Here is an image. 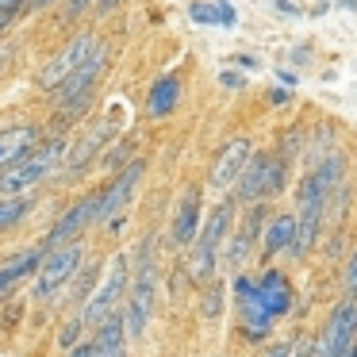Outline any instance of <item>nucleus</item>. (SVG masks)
<instances>
[{
    "instance_id": "f257e3e1",
    "label": "nucleus",
    "mask_w": 357,
    "mask_h": 357,
    "mask_svg": "<svg viewBox=\"0 0 357 357\" xmlns=\"http://www.w3.org/2000/svg\"><path fill=\"white\" fill-rule=\"evenodd\" d=\"M231 227H234V200H223V204H219V208L200 223L192 246H188V277H192V284H208V280L215 277L219 250H223Z\"/></svg>"
},
{
    "instance_id": "f03ea898",
    "label": "nucleus",
    "mask_w": 357,
    "mask_h": 357,
    "mask_svg": "<svg viewBox=\"0 0 357 357\" xmlns=\"http://www.w3.org/2000/svg\"><path fill=\"white\" fill-rule=\"evenodd\" d=\"M288 185V162L280 154H265V150H254L242 165L238 181L231 185L234 204H257V200H273L280 196Z\"/></svg>"
},
{
    "instance_id": "7ed1b4c3",
    "label": "nucleus",
    "mask_w": 357,
    "mask_h": 357,
    "mask_svg": "<svg viewBox=\"0 0 357 357\" xmlns=\"http://www.w3.org/2000/svg\"><path fill=\"white\" fill-rule=\"evenodd\" d=\"M81 261H85V238L70 242V246H58V250H47L39 269H35V277H31V296L35 300H54L73 280Z\"/></svg>"
},
{
    "instance_id": "20e7f679",
    "label": "nucleus",
    "mask_w": 357,
    "mask_h": 357,
    "mask_svg": "<svg viewBox=\"0 0 357 357\" xmlns=\"http://www.w3.org/2000/svg\"><path fill=\"white\" fill-rule=\"evenodd\" d=\"M142 177H146V158H131L123 169H116V177L104 188H96V208H93V227H108L116 215H123L127 204L135 200Z\"/></svg>"
},
{
    "instance_id": "39448f33",
    "label": "nucleus",
    "mask_w": 357,
    "mask_h": 357,
    "mask_svg": "<svg viewBox=\"0 0 357 357\" xmlns=\"http://www.w3.org/2000/svg\"><path fill=\"white\" fill-rule=\"evenodd\" d=\"M127 284H131V257H127V254H116V257L108 261L104 284H96V288H93V296L85 300V307L77 311L81 323L96 331V323H100L104 315H112V311H116L119 303L127 300Z\"/></svg>"
},
{
    "instance_id": "423d86ee",
    "label": "nucleus",
    "mask_w": 357,
    "mask_h": 357,
    "mask_svg": "<svg viewBox=\"0 0 357 357\" xmlns=\"http://www.w3.org/2000/svg\"><path fill=\"white\" fill-rule=\"evenodd\" d=\"M357 342V300H342L331 311L323 334L315 338V357H346V349Z\"/></svg>"
},
{
    "instance_id": "0eeeda50",
    "label": "nucleus",
    "mask_w": 357,
    "mask_h": 357,
    "mask_svg": "<svg viewBox=\"0 0 357 357\" xmlns=\"http://www.w3.org/2000/svg\"><path fill=\"white\" fill-rule=\"evenodd\" d=\"M234 300H238V326H242V338H250V342L269 338L273 326H277V319H273L269 311L261 307V300L254 296V277H246V273H238V277H234Z\"/></svg>"
},
{
    "instance_id": "6e6552de",
    "label": "nucleus",
    "mask_w": 357,
    "mask_h": 357,
    "mask_svg": "<svg viewBox=\"0 0 357 357\" xmlns=\"http://www.w3.org/2000/svg\"><path fill=\"white\" fill-rule=\"evenodd\" d=\"M93 47H96V35L93 31H77V35H73V39L66 43V47L58 50L47 66H43V73H39V89H43V93H54V89L62 85V81L70 77V73L77 70L89 54H93Z\"/></svg>"
},
{
    "instance_id": "1a4fd4ad",
    "label": "nucleus",
    "mask_w": 357,
    "mask_h": 357,
    "mask_svg": "<svg viewBox=\"0 0 357 357\" xmlns=\"http://www.w3.org/2000/svg\"><path fill=\"white\" fill-rule=\"evenodd\" d=\"M93 208H96V188L93 192H85L73 208H66L62 215H58V223L47 231V238L39 242V250L47 254V250H58V246H70V242L85 238V231L93 227Z\"/></svg>"
},
{
    "instance_id": "9d476101",
    "label": "nucleus",
    "mask_w": 357,
    "mask_h": 357,
    "mask_svg": "<svg viewBox=\"0 0 357 357\" xmlns=\"http://www.w3.org/2000/svg\"><path fill=\"white\" fill-rule=\"evenodd\" d=\"M112 139H116V127H112L108 119H104V123H89V131L62 154V173L66 177H81V173L112 146Z\"/></svg>"
},
{
    "instance_id": "9b49d317",
    "label": "nucleus",
    "mask_w": 357,
    "mask_h": 357,
    "mask_svg": "<svg viewBox=\"0 0 357 357\" xmlns=\"http://www.w3.org/2000/svg\"><path fill=\"white\" fill-rule=\"evenodd\" d=\"M246 208H250V211L242 215V223H238V231H234V238L223 242L227 265H231V269H242V265L250 261V254H254L257 238H261V231H265V219H269V200L246 204Z\"/></svg>"
},
{
    "instance_id": "f8f14e48",
    "label": "nucleus",
    "mask_w": 357,
    "mask_h": 357,
    "mask_svg": "<svg viewBox=\"0 0 357 357\" xmlns=\"http://www.w3.org/2000/svg\"><path fill=\"white\" fill-rule=\"evenodd\" d=\"M104 66H108V43H100V39H96L93 54H89L85 62H81L77 70H73L70 77H66L62 85L54 89V100H58V104H66V100H77V96L93 93V89H96V81H100V73H104Z\"/></svg>"
},
{
    "instance_id": "ddd939ff",
    "label": "nucleus",
    "mask_w": 357,
    "mask_h": 357,
    "mask_svg": "<svg viewBox=\"0 0 357 357\" xmlns=\"http://www.w3.org/2000/svg\"><path fill=\"white\" fill-rule=\"evenodd\" d=\"M250 154H254V142H250L246 135H238V139L223 142V150L215 154V162H211V173H208L211 188H215V192H231V185L238 181V173H242V165H246Z\"/></svg>"
},
{
    "instance_id": "4468645a",
    "label": "nucleus",
    "mask_w": 357,
    "mask_h": 357,
    "mask_svg": "<svg viewBox=\"0 0 357 357\" xmlns=\"http://www.w3.org/2000/svg\"><path fill=\"white\" fill-rule=\"evenodd\" d=\"M254 296L261 300V307L269 311L273 319H284L288 311L296 307L292 280H288V273H280V269H265L261 277L254 280Z\"/></svg>"
},
{
    "instance_id": "2eb2a0df",
    "label": "nucleus",
    "mask_w": 357,
    "mask_h": 357,
    "mask_svg": "<svg viewBox=\"0 0 357 357\" xmlns=\"http://www.w3.org/2000/svg\"><path fill=\"white\" fill-rule=\"evenodd\" d=\"M200 208H204V192L200 188H185V196H181L177 204V215H173V246L177 250H188L196 238V231H200Z\"/></svg>"
},
{
    "instance_id": "dca6fc26",
    "label": "nucleus",
    "mask_w": 357,
    "mask_h": 357,
    "mask_svg": "<svg viewBox=\"0 0 357 357\" xmlns=\"http://www.w3.org/2000/svg\"><path fill=\"white\" fill-rule=\"evenodd\" d=\"M43 139V131L35 123H12V127H0V169L16 165L20 158H27L35 150V142Z\"/></svg>"
},
{
    "instance_id": "f3484780",
    "label": "nucleus",
    "mask_w": 357,
    "mask_h": 357,
    "mask_svg": "<svg viewBox=\"0 0 357 357\" xmlns=\"http://www.w3.org/2000/svg\"><path fill=\"white\" fill-rule=\"evenodd\" d=\"M93 342L100 349V357H131V338H127V326H123V303L96 323Z\"/></svg>"
},
{
    "instance_id": "a211bd4d",
    "label": "nucleus",
    "mask_w": 357,
    "mask_h": 357,
    "mask_svg": "<svg viewBox=\"0 0 357 357\" xmlns=\"http://www.w3.org/2000/svg\"><path fill=\"white\" fill-rule=\"evenodd\" d=\"M292 234H296V215H288V211H280V215L265 219V231H261V257L265 261H273L277 254H288V246H292Z\"/></svg>"
},
{
    "instance_id": "6ab92c4d",
    "label": "nucleus",
    "mask_w": 357,
    "mask_h": 357,
    "mask_svg": "<svg viewBox=\"0 0 357 357\" xmlns=\"http://www.w3.org/2000/svg\"><path fill=\"white\" fill-rule=\"evenodd\" d=\"M43 261V250H24V254H16L8 265H0V300H8L12 292H16L20 284H24L27 277H35V269H39Z\"/></svg>"
},
{
    "instance_id": "aec40b11",
    "label": "nucleus",
    "mask_w": 357,
    "mask_h": 357,
    "mask_svg": "<svg viewBox=\"0 0 357 357\" xmlns=\"http://www.w3.org/2000/svg\"><path fill=\"white\" fill-rule=\"evenodd\" d=\"M177 104H181V77H177V73L158 77L154 89H150V96H146V116L150 119H165Z\"/></svg>"
},
{
    "instance_id": "412c9836",
    "label": "nucleus",
    "mask_w": 357,
    "mask_h": 357,
    "mask_svg": "<svg viewBox=\"0 0 357 357\" xmlns=\"http://www.w3.org/2000/svg\"><path fill=\"white\" fill-rule=\"evenodd\" d=\"M93 104H96V89H93V93H85V96H77V100L58 104L54 119H50V135H62V139H66V131H70V127H77L81 119L89 116V108H93Z\"/></svg>"
},
{
    "instance_id": "4be33fe9",
    "label": "nucleus",
    "mask_w": 357,
    "mask_h": 357,
    "mask_svg": "<svg viewBox=\"0 0 357 357\" xmlns=\"http://www.w3.org/2000/svg\"><path fill=\"white\" fill-rule=\"evenodd\" d=\"M100 273H104L100 261H81V269L73 273V280L66 284V288H70V307H73V311L85 307V300L93 296V288L100 284Z\"/></svg>"
},
{
    "instance_id": "5701e85b",
    "label": "nucleus",
    "mask_w": 357,
    "mask_h": 357,
    "mask_svg": "<svg viewBox=\"0 0 357 357\" xmlns=\"http://www.w3.org/2000/svg\"><path fill=\"white\" fill-rule=\"evenodd\" d=\"M31 211V196H0V234L20 227Z\"/></svg>"
},
{
    "instance_id": "b1692460",
    "label": "nucleus",
    "mask_w": 357,
    "mask_h": 357,
    "mask_svg": "<svg viewBox=\"0 0 357 357\" xmlns=\"http://www.w3.org/2000/svg\"><path fill=\"white\" fill-rule=\"evenodd\" d=\"M131 158H139V154H135V139L127 135V139H119L112 150H104V154H100V165L116 173V169H123V165L131 162Z\"/></svg>"
},
{
    "instance_id": "393cba45",
    "label": "nucleus",
    "mask_w": 357,
    "mask_h": 357,
    "mask_svg": "<svg viewBox=\"0 0 357 357\" xmlns=\"http://www.w3.org/2000/svg\"><path fill=\"white\" fill-rule=\"evenodd\" d=\"M204 319H219V311H223V284H219L215 277L204 284V303H200Z\"/></svg>"
},
{
    "instance_id": "a878e982",
    "label": "nucleus",
    "mask_w": 357,
    "mask_h": 357,
    "mask_svg": "<svg viewBox=\"0 0 357 357\" xmlns=\"http://www.w3.org/2000/svg\"><path fill=\"white\" fill-rule=\"evenodd\" d=\"M81 331H85V323H81V315L66 319V323H62V331H58V349H66V354H70V349L81 342Z\"/></svg>"
},
{
    "instance_id": "bb28decb",
    "label": "nucleus",
    "mask_w": 357,
    "mask_h": 357,
    "mask_svg": "<svg viewBox=\"0 0 357 357\" xmlns=\"http://www.w3.org/2000/svg\"><path fill=\"white\" fill-rule=\"evenodd\" d=\"M300 146H303V127H292V131L284 135V142H280L277 154L284 158L288 165H292V158H300Z\"/></svg>"
},
{
    "instance_id": "cd10ccee",
    "label": "nucleus",
    "mask_w": 357,
    "mask_h": 357,
    "mask_svg": "<svg viewBox=\"0 0 357 357\" xmlns=\"http://www.w3.org/2000/svg\"><path fill=\"white\" fill-rule=\"evenodd\" d=\"M188 16H192V24L211 27L215 24V4H211V0H192V4H188Z\"/></svg>"
},
{
    "instance_id": "c85d7f7f",
    "label": "nucleus",
    "mask_w": 357,
    "mask_h": 357,
    "mask_svg": "<svg viewBox=\"0 0 357 357\" xmlns=\"http://www.w3.org/2000/svg\"><path fill=\"white\" fill-rule=\"evenodd\" d=\"M85 12H93V0H62V24H77Z\"/></svg>"
},
{
    "instance_id": "c756f323",
    "label": "nucleus",
    "mask_w": 357,
    "mask_h": 357,
    "mask_svg": "<svg viewBox=\"0 0 357 357\" xmlns=\"http://www.w3.org/2000/svg\"><path fill=\"white\" fill-rule=\"evenodd\" d=\"M211 4H215V24L219 27H234V24H238V12H234L231 0H211Z\"/></svg>"
},
{
    "instance_id": "7c9ffc66",
    "label": "nucleus",
    "mask_w": 357,
    "mask_h": 357,
    "mask_svg": "<svg viewBox=\"0 0 357 357\" xmlns=\"http://www.w3.org/2000/svg\"><path fill=\"white\" fill-rule=\"evenodd\" d=\"M342 288H346L349 300H357V250H354V257H349V265H346V280H342Z\"/></svg>"
},
{
    "instance_id": "2f4dec72",
    "label": "nucleus",
    "mask_w": 357,
    "mask_h": 357,
    "mask_svg": "<svg viewBox=\"0 0 357 357\" xmlns=\"http://www.w3.org/2000/svg\"><path fill=\"white\" fill-rule=\"evenodd\" d=\"M219 85L238 93V89H246V77H242V73H234V70H223V73H219Z\"/></svg>"
},
{
    "instance_id": "473e14b6",
    "label": "nucleus",
    "mask_w": 357,
    "mask_h": 357,
    "mask_svg": "<svg viewBox=\"0 0 357 357\" xmlns=\"http://www.w3.org/2000/svg\"><path fill=\"white\" fill-rule=\"evenodd\" d=\"M66 357H100V349H96V342H77Z\"/></svg>"
},
{
    "instance_id": "72a5a7b5",
    "label": "nucleus",
    "mask_w": 357,
    "mask_h": 357,
    "mask_svg": "<svg viewBox=\"0 0 357 357\" xmlns=\"http://www.w3.org/2000/svg\"><path fill=\"white\" fill-rule=\"evenodd\" d=\"M119 4H123V0H93V12H96V16H112Z\"/></svg>"
},
{
    "instance_id": "f704fd0d",
    "label": "nucleus",
    "mask_w": 357,
    "mask_h": 357,
    "mask_svg": "<svg viewBox=\"0 0 357 357\" xmlns=\"http://www.w3.org/2000/svg\"><path fill=\"white\" fill-rule=\"evenodd\" d=\"M261 357H292V342H273Z\"/></svg>"
},
{
    "instance_id": "c9c22d12",
    "label": "nucleus",
    "mask_w": 357,
    "mask_h": 357,
    "mask_svg": "<svg viewBox=\"0 0 357 357\" xmlns=\"http://www.w3.org/2000/svg\"><path fill=\"white\" fill-rule=\"evenodd\" d=\"M273 8H277L280 16H300V8H296V0H273Z\"/></svg>"
},
{
    "instance_id": "e433bc0d",
    "label": "nucleus",
    "mask_w": 357,
    "mask_h": 357,
    "mask_svg": "<svg viewBox=\"0 0 357 357\" xmlns=\"http://www.w3.org/2000/svg\"><path fill=\"white\" fill-rule=\"evenodd\" d=\"M231 66H238V70H257V58L254 54H234Z\"/></svg>"
},
{
    "instance_id": "4c0bfd02",
    "label": "nucleus",
    "mask_w": 357,
    "mask_h": 357,
    "mask_svg": "<svg viewBox=\"0 0 357 357\" xmlns=\"http://www.w3.org/2000/svg\"><path fill=\"white\" fill-rule=\"evenodd\" d=\"M50 4H58V0H24V12H47Z\"/></svg>"
},
{
    "instance_id": "58836bf2",
    "label": "nucleus",
    "mask_w": 357,
    "mask_h": 357,
    "mask_svg": "<svg viewBox=\"0 0 357 357\" xmlns=\"http://www.w3.org/2000/svg\"><path fill=\"white\" fill-rule=\"evenodd\" d=\"M288 100H292L288 89H273V93H269V104H277V108H280V104H288Z\"/></svg>"
},
{
    "instance_id": "ea45409f",
    "label": "nucleus",
    "mask_w": 357,
    "mask_h": 357,
    "mask_svg": "<svg viewBox=\"0 0 357 357\" xmlns=\"http://www.w3.org/2000/svg\"><path fill=\"white\" fill-rule=\"evenodd\" d=\"M292 62L307 66V62H311V50H307V47H296V50H292Z\"/></svg>"
},
{
    "instance_id": "a19ab883",
    "label": "nucleus",
    "mask_w": 357,
    "mask_h": 357,
    "mask_svg": "<svg viewBox=\"0 0 357 357\" xmlns=\"http://www.w3.org/2000/svg\"><path fill=\"white\" fill-rule=\"evenodd\" d=\"M334 4H342L346 12H357V0H334Z\"/></svg>"
},
{
    "instance_id": "79ce46f5",
    "label": "nucleus",
    "mask_w": 357,
    "mask_h": 357,
    "mask_svg": "<svg viewBox=\"0 0 357 357\" xmlns=\"http://www.w3.org/2000/svg\"><path fill=\"white\" fill-rule=\"evenodd\" d=\"M346 357H357V342H354V346H349V349H346Z\"/></svg>"
}]
</instances>
